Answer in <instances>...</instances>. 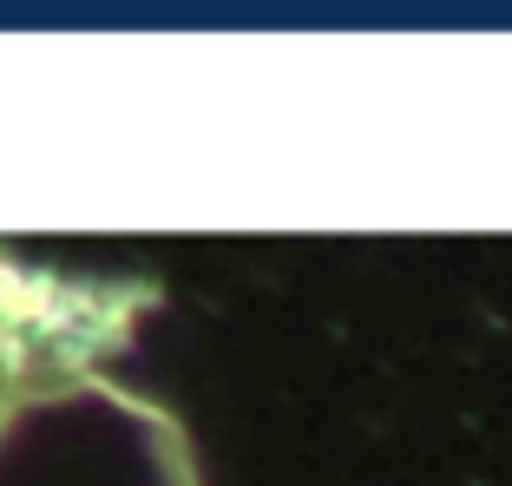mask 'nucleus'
Segmentation results:
<instances>
[{
    "instance_id": "f257e3e1",
    "label": "nucleus",
    "mask_w": 512,
    "mask_h": 486,
    "mask_svg": "<svg viewBox=\"0 0 512 486\" xmlns=\"http://www.w3.org/2000/svg\"><path fill=\"white\" fill-rule=\"evenodd\" d=\"M0 486H204V473L165 408L106 375H60L7 408Z\"/></svg>"
},
{
    "instance_id": "f03ea898",
    "label": "nucleus",
    "mask_w": 512,
    "mask_h": 486,
    "mask_svg": "<svg viewBox=\"0 0 512 486\" xmlns=\"http://www.w3.org/2000/svg\"><path fill=\"white\" fill-rule=\"evenodd\" d=\"M79 289H60L46 283V276H27L14 270V263H0V421H7V408H14L20 395H27L33 381H60V375H79L73 355L66 349H86L79 335H60L66 329H119L125 335V316L112 309V289H99L92 303H73Z\"/></svg>"
}]
</instances>
